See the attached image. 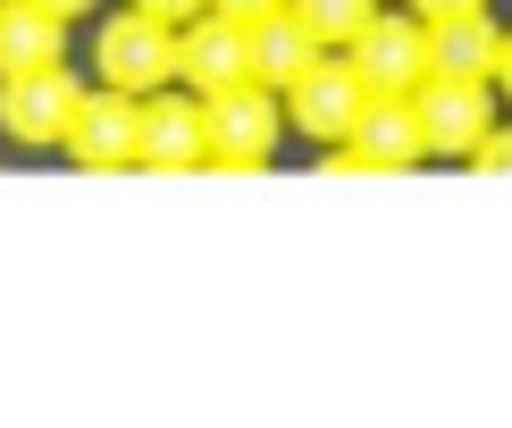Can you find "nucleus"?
Returning a JSON list of instances; mask_svg holds the SVG:
<instances>
[{
    "mask_svg": "<svg viewBox=\"0 0 512 428\" xmlns=\"http://www.w3.org/2000/svg\"><path fill=\"white\" fill-rule=\"evenodd\" d=\"M319 59H328V42H319L294 9H269V17H252V76L269 84V93H286L294 76H311Z\"/></svg>",
    "mask_w": 512,
    "mask_h": 428,
    "instance_id": "11",
    "label": "nucleus"
},
{
    "mask_svg": "<svg viewBox=\"0 0 512 428\" xmlns=\"http://www.w3.org/2000/svg\"><path fill=\"white\" fill-rule=\"evenodd\" d=\"M286 93H269V84H236V93L210 101V160L219 168H269L277 135H286Z\"/></svg>",
    "mask_w": 512,
    "mask_h": 428,
    "instance_id": "3",
    "label": "nucleus"
},
{
    "mask_svg": "<svg viewBox=\"0 0 512 428\" xmlns=\"http://www.w3.org/2000/svg\"><path fill=\"white\" fill-rule=\"evenodd\" d=\"M361 110H370V84H361L353 59H319L311 76L286 84V118L303 126L311 143H345L353 126H361Z\"/></svg>",
    "mask_w": 512,
    "mask_h": 428,
    "instance_id": "9",
    "label": "nucleus"
},
{
    "mask_svg": "<svg viewBox=\"0 0 512 428\" xmlns=\"http://www.w3.org/2000/svg\"><path fill=\"white\" fill-rule=\"evenodd\" d=\"M210 9H219V17H244V26H252V17H269V9H286V0H210Z\"/></svg>",
    "mask_w": 512,
    "mask_h": 428,
    "instance_id": "18",
    "label": "nucleus"
},
{
    "mask_svg": "<svg viewBox=\"0 0 512 428\" xmlns=\"http://www.w3.org/2000/svg\"><path fill=\"white\" fill-rule=\"evenodd\" d=\"M42 9H51V17H84V9H93V0H42Z\"/></svg>",
    "mask_w": 512,
    "mask_h": 428,
    "instance_id": "20",
    "label": "nucleus"
},
{
    "mask_svg": "<svg viewBox=\"0 0 512 428\" xmlns=\"http://www.w3.org/2000/svg\"><path fill=\"white\" fill-rule=\"evenodd\" d=\"M286 9L303 17V26L328 42V51H353V34L378 17V0H286Z\"/></svg>",
    "mask_w": 512,
    "mask_h": 428,
    "instance_id": "14",
    "label": "nucleus"
},
{
    "mask_svg": "<svg viewBox=\"0 0 512 428\" xmlns=\"http://www.w3.org/2000/svg\"><path fill=\"white\" fill-rule=\"evenodd\" d=\"M429 68H437V76L496 84V68H504V26H496L487 9H471V17H445V26H429Z\"/></svg>",
    "mask_w": 512,
    "mask_h": 428,
    "instance_id": "12",
    "label": "nucleus"
},
{
    "mask_svg": "<svg viewBox=\"0 0 512 428\" xmlns=\"http://www.w3.org/2000/svg\"><path fill=\"white\" fill-rule=\"evenodd\" d=\"M76 101H84V84L68 76V59H59V68L0 76V135L9 143H68Z\"/></svg>",
    "mask_w": 512,
    "mask_h": 428,
    "instance_id": "4",
    "label": "nucleus"
},
{
    "mask_svg": "<svg viewBox=\"0 0 512 428\" xmlns=\"http://www.w3.org/2000/svg\"><path fill=\"white\" fill-rule=\"evenodd\" d=\"M59 51H68V17H51L42 0H0V76L59 68Z\"/></svg>",
    "mask_w": 512,
    "mask_h": 428,
    "instance_id": "13",
    "label": "nucleus"
},
{
    "mask_svg": "<svg viewBox=\"0 0 512 428\" xmlns=\"http://www.w3.org/2000/svg\"><path fill=\"white\" fill-rule=\"evenodd\" d=\"M210 160V101L202 93H143V168H202Z\"/></svg>",
    "mask_w": 512,
    "mask_h": 428,
    "instance_id": "10",
    "label": "nucleus"
},
{
    "mask_svg": "<svg viewBox=\"0 0 512 428\" xmlns=\"http://www.w3.org/2000/svg\"><path fill=\"white\" fill-rule=\"evenodd\" d=\"M412 101H420V135H429L437 160H471L479 143L496 135V101H487V84H471V76H429Z\"/></svg>",
    "mask_w": 512,
    "mask_h": 428,
    "instance_id": "8",
    "label": "nucleus"
},
{
    "mask_svg": "<svg viewBox=\"0 0 512 428\" xmlns=\"http://www.w3.org/2000/svg\"><path fill=\"white\" fill-rule=\"evenodd\" d=\"M496 93L512 101V34H504V68H496Z\"/></svg>",
    "mask_w": 512,
    "mask_h": 428,
    "instance_id": "19",
    "label": "nucleus"
},
{
    "mask_svg": "<svg viewBox=\"0 0 512 428\" xmlns=\"http://www.w3.org/2000/svg\"><path fill=\"white\" fill-rule=\"evenodd\" d=\"M429 160V135H420V101L412 93H370V110L345 143H328V168H412Z\"/></svg>",
    "mask_w": 512,
    "mask_h": 428,
    "instance_id": "6",
    "label": "nucleus"
},
{
    "mask_svg": "<svg viewBox=\"0 0 512 428\" xmlns=\"http://www.w3.org/2000/svg\"><path fill=\"white\" fill-rule=\"evenodd\" d=\"M93 59L101 84H118V93H160V84H177V26H160L152 9H118L101 17Z\"/></svg>",
    "mask_w": 512,
    "mask_h": 428,
    "instance_id": "1",
    "label": "nucleus"
},
{
    "mask_svg": "<svg viewBox=\"0 0 512 428\" xmlns=\"http://www.w3.org/2000/svg\"><path fill=\"white\" fill-rule=\"evenodd\" d=\"M177 84L202 93V101L236 93V84H261L252 76V26L244 17H219V9H202L194 26H177Z\"/></svg>",
    "mask_w": 512,
    "mask_h": 428,
    "instance_id": "2",
    "label": "nucleus"
},
{
    "mask_svg": "<svg viewBox=\"0 0 512 428\" xmlns=\"http://www.w3.org/2000/svg\"><path fill=\"white\" fill-rule=\"evenodd\" d=\"M345 59L361 68L370 93H420V84L437 76V68H429V17H387V9H378L370 26L353 34Z\"/></svg>",
    "mask_w": 512,
    "mask_h": 428,
    "instance_id": "5",
    "label": "nucleus"
},
{
    "mask_svg": "<svg viewBox=\"0 0 512 428\" xmlns=\"http://www.w3.org/2000/svg\"><path fill=\"white\" fill-rule=\"evenodd\" d=\"M487 9V0H412V17H429V26H445V17H471Z\"/></svg>",
    "mask_w": 512,
    "mask_h": 428,
    "instance_id": "17",
    "label": "nucleus"
},
{
    "mask_svg": "<svg viewBox=\"0 0 512 428\" xmlns=\"http://www.w3.org/2000/svg\"><path fill=\"white\" fill-rule=\"evenodd\" d=\"M59 152L84 160V168H135V160H143V93H118V84L84 93Z\"/></svg>",
    "mask_w": 512,
    "mask_h": 428,
    "instance_id": "7",
    "label": "nucleus"
},
{
    "mask_svg": "<svg viewBox=\"0 0 512 428\" xmlns=\"http://www.w3.org/2000/svg\"><path fill=\"white\" fill-rule=\"evenodd\" d=\"M471 160H479V168H496V177H512V126H496V135H487Z\"/></svg>",
    "mask_w": 512,
    "mask_h": 428,
    "instance_id": "16",
    "label": "nucleus"
},
{
    "mask_svg": "<svg viewBox=\"0 0 512 428\" xmlns=\"http://www.w3.org/2000/svg\"><path fill=\"white\" fill-rule=\"evenodd\" d=\"M135 9H152L160 26H194V17L210 9V0H135Z\"/></svg>",
    "mask_w": 512,
    "mask_h": 428,
    "instance_id": "15",
    "label": "nucleus"
}]
</instances>
